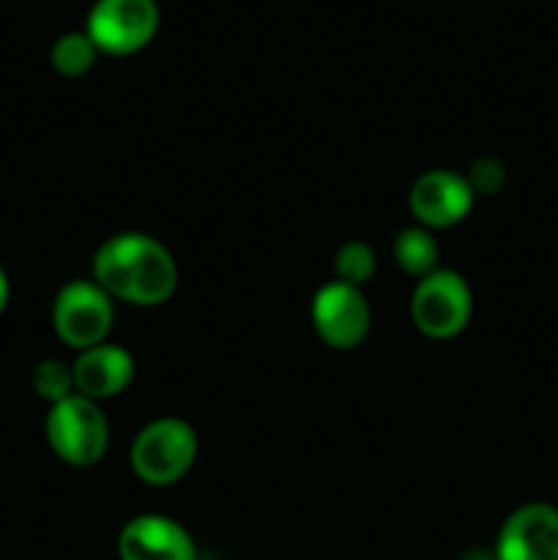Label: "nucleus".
<instances>
[{"instance_id":"nucleus-1","label":"nucleus","mask_w":558,"mask_h":560,"mask_svg":"<svg viewBox=\"0 0 558 560\" xmlns=\"http://www.w3.org/2000/svg\"><path fill=\"white\" fill-rule=\"evenodd\" d=\"M93 282L109 299L159 306L178 288V266L164 244L146 233H118L98 246Z\"/></svg>"},{"instance_id":"nucleus-2","label":"nucleus","mask_w":558,"mask_h":560,"mask_svg":"<svg viewBox=\"0 0 558 560\" xmlns=\"http://www.w3.org/2000/svg\"><path fill=\"white\" fill-rule=\"evenodd\" d=\"M197 459V432L175 416L151 421L131 443V470L151 487H170L184 479Z\"/></svg>"},{"instance_id":"nucleus-3","label":"nucleus","mask_w":558,"mask_h":560,"mask_svg":"<svg viewBox=\"0 0 558 560\" xmlns=\"http://www.w3.org/2000/svg\"><path fill=\"white\" fill-rule=\"evenodd\" d=\"M47 441L63 463L91 468L107 454L109 424L98 402L82 394H71L49 408Z\"/></svg>"},{"instance_id":"nucleus-4","label":"nucleus","mask_w":558,"mask_h":560,"mask_svg":"<svg viewBox=\"0 0 558 560\" xmlns=\"http://www.w3.org/2000/svg\"><path fill=\"white\" fill-rule=\"evenodd\" d=\"M474 299L460 273L438 268L416 282L410 295V317L416 328L430 339H452L468 326Z\"/></svg>"},{"instance_id":"nucleus-5","label":"nucleus","mask_w":558,"mask_h":560,"mask_svg":"<svg viewBox=\"0 0 558 560\" xmlns=\"http://www.w3.org/2000/svg\"><path fill=\"white\" fill-rule=\"evenodd\" d=\"M113 320V299L93 279H74L55 295L53 326L69 348L88 350L107 342Z\"/></svg>"},{"instance_id":"nucleus-6","label":"nucleus","mask_w":558,"mask_h":560,"mask_svg":"<svg viewBox=\"0 0 558 560\" xmlns=\"http://www.w3.org/2000/svg\"><path fill=\"white\" fill-rule=\"evenodd\" d=\"M159 27L153 0H96L88 14V36L98 52L131 55L146 47Z\"/></svg>"},{"instance_id":"nucleus-7","label":"nucleus","mask_w":558,"mask_h":560,"mask_svg":"<svg viewBox=\"0 0 558 560\" xmlns=\"http://www.w3.org/2000/svg\"><path fill=\"white\" fill-rule=\"evenodd\" d=\"M370 304L361 288L348 282L323 284L312 299V326L315 334L334 350H353L370 334Z\"/></svg>"},{"instance_id":"nucleus-8","label":"nucleus","mask_w":558,"mask_h":560,"mask_svg":"<svg viewBox=\"0 0 558 560\" xmlns=\"http://www.w3.org/2000/svg\"><path fill=\"white\" fill-rule=\"evenodd\" d=\"M474 197L465 175L452 173V170H430L414 180L408 206L421 228L443 230L468 217L474 208Z\"/></svg>"},{"instance_id":"nucleus-9","label":"nucleus","mask_w":558,"mask_h":560,"mask_svg":"<svg viewBox=\"0 0 558 560\" xmlns=\"http://www.w3.org/2000/svg\"><path fill=\"white\" fill-rule=\"evenodd\" d=\"M496 560H558V509L525 503L498 530Z\"/></svg>"},{"instance_id":"nucleus-10","label":"nucleus","mask_w":558,"mask_h":560,"mask_svg":"<svg viewBox=\"0 0 558 560\" xmlns=\"http://www.w3.org/2000/svg\"><path fill=\"white\" fill-rule=\"evenodd\" d=\"M120 560H195V541L184 525L162 514L129 520L118 536Z\"/></svg>"},{"instance_id":"nucleus-11","label":"nucleus","mask_w":558,"mask_h":560,"mask_svg":"<svg viewBox=\"0 0 558 560\" xmlns=\"http://www.w3.org/2000/svg\"><path fill=\"white\" fill-rule=\"evenodd\" d=\"M71 370H74L77 394L93 399V402H102V399H113L129 388L131 377H135V359L120 345L102 342L82 350Z\"/></svg>"},{"instance_id":"nucleus-12","label":"nucleus","mask_w":558,"mask_h":560,"mask_svg":"<svg viewBox=\"0 0 558 560\" xmlns=\"http://www.w3.org/2000/svg\"><path fill=\"white\" fill-rule=\"evenodd\" d=\"M438 249L435 238L427 228H405L399 230V235L394 238V260L410 277H427V273L438 271Z\"/></svg>"},{"instance_id":"nucleus-13","label":"nucleus","mask_w":558,"mask_h":560,"mask_svg":"<svg viewBox=\"0 0 558 560\" xmlns=\"http://www.w3.org/2000/svg\"><path fill=\"white\" fill-rule=\"evenodd\" d=\"M98 47L91 42L88 33H66L55 42L53 55V69L63 77H82L93 69L96 63Z\"/></svg>"},{"instance_id":"nucleus-14","label":"nucleus","mask_w":558,"mask_h":560,"mask_svg":"<svg viewBox=\"0 0 558 560\" xmlns=\"http://www.w3.org/2000/svg\"><path fill=\"white\" fill-rule=\"evenodd\" d=\"M375 252L372 246H367L364 241H348V244L339 246L337 257H334V271H337L339 282H348L353 288L370 282L375 277Z\"/></svg>"},{"instance_id":"nucleus-15","label":"nucleus","mask_w":558,"mask_h":560,"mask_svg":"<svg viewBox=\"0 0 558 560\" xmlns=\"http://www.w3.org/2000/svg\"><path fill=\"white\" fill-rule=\"evenodd\" d=\"M33 388L42 399H47L49 405L60 402V399L77 394L74 386V370L69 364L58 359H47L33 370Z\"/></svg>"},{"instance_id":"nucleus-16","label":"nucleus","mask_w":558,"mask_h":560,"mask_svg":"<svg viewBox=\"0 0 558 560\" xmlns=\"http://www.w3.org/2000/svg\"><path fill=\"white\" fill-rule=\"evenodd\" d=\"M503 180H507V167L498 159L481 156L470 164L468 184L474 195H496L503 186Z\"/></svg>"},{"instance_id":"nucleus-17","label":"nucleus","mask_w":558,"mask_h":560,"mask_svg":"<svg viewBox=\"0 0 558 560\" xmlns=\"http://www.w3.org/2000/svg\"><path fill=\"white\" fill-rule=\"evenodd\" d=\"M5 301H9V277H5V271L0 268V312H3Z\"/></svg>"}]
</instances>
